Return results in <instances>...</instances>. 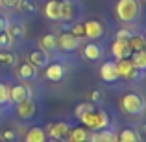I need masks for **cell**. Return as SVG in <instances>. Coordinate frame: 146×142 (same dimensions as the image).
<instances>
[{
  "mask_svg": "<svg viewBox=\"0 0 146 142\" xmlns=\"http://www.w3.org/2000/svg\"><path fill=\"white\" fill-rule=\"evenodd\" d=\"M109 127V116H107L106 111H98V125H96V131L100 129H107Z\"/></svg>",
  "mask_w": 146,
  "mask_h": 142,
  "instance_id": "28",
  "label": "cell"
},
{
  "mask_svg": "<svg viewBox=\"0 0 146 142\" xmlns=\"http://www.w3.org/2000/svg\"><path fill=\"white\" fill-rule=\"evenodd\" d=\"M17 139V131L15 129H6L2 131V142H13Z\"/></svg>",
  "mask_w": 146,
  "mask_h": 142,
  "instance_id": "31",
  "label": "cell"
},
{
  "mask_svg": "<svg viewBox=\"0 0 146 142\" xmlns=\"http://www.w3.org/2000/svg\"><path fill=\"white\" fill-rule=\"evenodd\" d=\"M65 74H67V68H65V65L61 63H52V65H46V70H44V76H46V79L50 81H61V79L65 78Z\"/></svg>",
  "mask_w": 146,
  "mask_h": 142,
  "instance_id": "10",
  "label": "cell"
},
{
  "mask_svg": "<svg viewBox=\"0 0 146 142\" xmlns=\"http://www.w3.org/2000/svg\"><path fill=\"white\" fill-rule=\"evenodd\" d=\"M41 50H44V52H50V50L57 48V37L54 35V33H46V35L41 37Z\"/></svg>",
  "mask_w": 146,
  "mask_h": 142,
  "instance_id": "24",
  "label": "cell"
},
{
  "mask_svg": "<svg viewBox=\"0 0 146 142\" xmlns=\"http://www.w3.org/2000/svg\"><path fill=\"white\" fill-rule=\"evenodd\" d=\"M129 37H131V30H128V28L120 30V32L117 33V39H118V41H128Z\"/></svg>",
  "mask_w": 146,
  "mask_h": 142,
  "instance_id": "35",
  "label": "cell"
},
{
  "mask_svg": "<svg viewBox=\"0 0 146 142\" xmlns=\"http://www.w3.org/2000/svg\"><path fill=\"white\" fill-rule=\"evenodd\" d=\"M104 26L100 20H94V18H89V20L83 22V33H85L87 39H100L104 35Z\"/></svg>",
  "mask_w": 146,
  "mask_h": 142,
  "instance_id": "6",
  "label": "cell"
},
{
  "mask_svg": "<svg viewBox=\"0 0 146 142\" xmlns=\"http://www.w3.org/2000/svg\"><path fill=\"white\" fill-rule=\"evenodd\" d=\"M11 44H13V39L9 37V33L7 32H0V50L9 48Z\"/></svg>",
  "mask_w": 146,
  "mask_h": 142,
  "instance_id": "29",
  "label": "cell"
},
{
  "mask_svg": "<svg viewBox=\"0 0 146 142\" xmlns=\"http://www.w3.org/2000/svg\"><path fill=\"white\" fill-rule=\"evenodd\" d=\"M19 2L21 0H0V6L6 7V9H15L19 6Z\"/></svg>",
  "mask_w": 146,
  "mask_h": 142,
  "instance_id": "34",
  "label": "cell"
},
{
  "mask_svg": "<svg viewBox=\"0 0 146 142\" xmlns=\"http://www.w3.org/2000/svg\"><path fill=\"white\" fill-rule=\"evenodd\" d=\"M131 65L135 67V70L144 72L146 70V50H137V52H131Z\"/></svg>",
  "mask_w": 146,
  "mask_h": 142,
  "instance_id": "19",
  "label": "cell"
},
{
  "mask_svg": "<svg viewBox=\"0 0 146 142\" xmlns=\"http://www.w3.org/2000/svg\"><path fill=\"white\" fill-rule=\"evenodd\" d=\"M117 142H141V139H139V135H137L135 129L126 127L117 135Z\"/></svg>",
  "mask_w": 146,
  "mask_h": 142,
  "instance_id": "22",
  "label": "cell"
},
{
  "mask_svg": "<svg viewBox=\"0 0 146 142\" xmlns=\"http://www.w3.org/2000/svg\"><path fill=\"white\" fill-rule=\"evenodd\" d=\"M6 28H7V20L4 17H0V32H6Z\"/></svg>",
  "mask_w": 146,
  "mask_h": 142,
  "instance_id": "37",
  "label": "cell"
},
{
  "mask_svg": "<svg viewBox=\"0 0 146 142\" xmlns=\"http://www.w3.org/2000/svg\"><path fill=\"white\" fill-rule=\"evenodd\" d=\"M46 142H56V140H46Z\"/></svg>",
  "mask_w": 146,
  "mask_h": 142,
  "instance_id": "39",
  "label": "cell"
},
{
  "mask_svg": "<svg viewBox=\"0 0 146 142\" xmlns=\"http://www.w3.org/2000/svg\"><path fill=\"white\" fill-rule=\"evenodd\" d=\"M59 15H61V20H70L74 17V6H72V2H68V0L61 2Z\"/></svg>",
  "mask_w": 146,
  "mask_h": 142,
  "instance_id": "27",
  "label": "cell"
},
{
  "mask_svg": "<svg viewBox=\"0 0 146 142\" xmlns=\"http://www.w3.org/2000/svg\"><path fill=\"white\" fill-rule=\"evenodd\" d=\"M35 103H33V100H22V102L17 103V116L21 118V120H30V118H33V114H35Z\"/></svg>",
  "mask_w": 146,
  "mask_h": 142,
  "instance_id": "8",
  "label": "cell"
},
{
  "mask_svg": "<svg viewBox=\"0 0 146 142\" xmlns=\"http://www.w3.org/2000/svg\"><path fill=\"white\" fill-rule=\"evenodd\" d=\"M48 131L52 140H59V139H67V133L70 131V124L68 122H57V124L48 125Z\"/></svg>",
  "mask_w": 146,
  "mask_h": 142,
  "instance_id": "11",
  "label": "cell"
},
{
  "mask_svg": "<svg viewBox=\"0 0 146 142\" xmlns=\"http://www.w3.org/2000/svg\"><path fill=\"white\" fill-rule=\"evenodd\" d=\"M102 100H104L102 90H93V92H91V102H93V103H100Z\"/></svg>",
  "mask_w": 146,
  "mask_h": 142,
  "instance_id": "36",
  "label": "cell"
},
{
  "mask_svg": "<svg viewBox=\"0 0 146 142\" xmlns=\"http://www.w3.org/2000/svg\"><path fill=\"white\" fill-rule=\"evenodd\" d=\"M128 44H129V48H131L133 52H137V50H144L146 41H144L143 35H139V33H131V37L128 39Z\"/></svg>",
  "mask_w": 146,
  "mask_h": 142,
  "instance_id": "25",
  "label": "cell"
},
{
  "mask_svg": "<svg viewBox=\"0 0 146 142\" xmlns=\"http://www.w3.org/2000/svg\"><path fill=\"white\" fill-rule=\"evenodd\" d=\"M67 140L68 142H87L89 140V133L85 127H74L67 133Z\"/></svg>",
  "mask_w": 146,
  "mask_h": 142,
  "instance_id": "20",
  "label": "cell"
},
{
  "mask_svg": "<svg viewBox=\"0 0 146 142\" xmlns=\"http://www.w3.org/2000/svg\"><path fill=\"white\" fill-rule=\"evenodd\" d=\"M9 102V96H7V85H4V83H0V105H4V103Z\"/></svg>",
  "mask_w": 146,
  "mask_h": 142,
  "instance_id": "33",
  "label": "cell"
},
{
  "mask_svg": "<svg viewBox=\"0 0 146 142\" xmlns=\"http://www.w3.org/2000/svg\"><path fill=\"white\" fill-rule=\"evenodd\" d=\"M6 32L9 33V37H11L13 41H15V39H22V37H24V26L19 24V22H7Z\"/></svg>",
  "mask_w": 146,
  "mask_h": 142,
  "instance_id": "23",
  "label": "cell"
},
{
  "mask_svg": "<svg viewBox=\"0 0 146 142\" xmlns=\"http://www.w3.org/2000/svg\"><path fill=\"white\" fill-rule=\"evenodd\" d=\"M28 63H32L35 68H43L48 65V55L44 50H33L28 57Z\"/></svg>",
  "mask_w": 146,
  "mask_h": 142,
  "instance_id": "13",
  "label": "cell"
},
{
  "mask_svg": "<svg viewBox=\"0 0 146 142\" xmlns=\"http://www.w3.org/2000/svg\"><path fill=\"white\" fill-rule=\"evenodd\" d=\"M59 9H61V2H57V0H48L46 6H44V15H46V18H50V20H61Z\"/></svg>",
  "mask_w": 146,
  "mask_h": 142,
  "instance_id": "15",
  "label": "cell"
},
{
  "mask_svg": "<svg viewBox=\"0 0 146 142\" xmlns=\"http://www.w3.org/2000/svg\"><path fill=\"white\" fill-rule=\"evenodd\" d=\"M115 13L117 18L122 22H133L137 20L141 13V6L137 0H118L117 6H115Z\"/></svg>",
  "mask_w": 146,
  "mask_h": 142,
  "instance_id": "1",
  "label": "cell"
},
{
  "mask_svg": "<svg viewBox=\"0 0 146 142\" xmlns=\"http://www.w3.org/2000/svg\"><path fill=\"white\" fill-rule=\"evenodd\" d=\"M80 120H82V124L85 125V129H93V131H96V125H98V111H87V113H83L82 116H80Z\"/></svg>",
  "mask_w": 146,
  "mask_h": 142,
  "instance_id": "18",
  "label": "cell"
},
{
  "mask_svg": "<svg viewBox=\"0 0 146 142\" xmlns=\"http://www.w3.org/2000/svg\"><path fill=\"white\" fill-rule=\"evenodd\" d=\"M131 52H133V50L129 48L128 41H118V39H115L113 44H111V53H113V57L117 61L118 59H129Z\"/></svg>",
  "mask_w": 146,
  "mask_h": 142,
  "instance_id": "7",
  "label": "cell"
},
{
  "mask_svg": "<svg viewBox=\"0 0 146 142\" xmlns=\"http://www.w3.org/2000/svg\"><path fill=\"white\" fill-rule=\"evenodd\" d=\"M89 142H117V135L109 129H100V131L89 135Z\"/></svg>",
  "mask_w": 146,
  "mask_h": 142,
  "instance_id": "16",
  "label": "cell"
},
{
  "mask_svg": "<svg viewBox=\"0 0 146 142\" xmlns=\"http://www.w3.org/2000/svg\"><path fill=\"white\" fill-rule=\"evenodd\" d=\"M17 7L21 9V13H24V15L37 13V4H35V0H21Z\"/></svg>",
  "mask_w": 146,
  "mask_h": 142,
  "instance_id": "26",
  "label": "cell"
},
{
  "mask_svg": "<svg viewBox=\"0 0 146 142\" xmlns=\"http://www.w3.org/2000/svg\"><path fill=\"white\" fill-rule=\"evenodd\" d=\"M17 76L22 79V81H33V79L37 78V68L33 67L32 63L24 61V63H21V65H19Z\"/></svg>",
  "mask_w": 146,
  "mask_h": 142,
  "instance_id": "12",
  "label": "cell"
},
{
  "mask_svg": "<svg viewBox=\"0 0 146 142\" xmlns=\"http://www.w3.org/2000/svg\"><path fill=\"white\" fill-rule=\"evenodd\" d=\"M102 55H104V48L100 44H85V48H83V57L89 61H98L102 59Z\"/></svg>",
  "mask_w": 146,
  "mask_h": 142,
  "instance_id": "17",
  "label": "cell"
},
{
  "mask_svg": "<svg viewBox=\"0 0 146 142\" xmlns=\"http://www.w3.org/2000/svg\"><path fill=\"white\" fill-rule=\"evenodd\" d=\"M120 109L129 116H141L144 113V100L137 92H126L120 98Z\"/></svg>",
  "mask_w": 146,
  "mask_h": 142,
  "instance_id": "2",
  "label": "cell"
},
{
  "mask_svg": "<svg viewBox=\"0 0 146 142\" xmlns=\"http://www.w3.org/2000/svg\"><path fill=\"white\" fill-rule=\"evenodd\" d=\"M70 33L76 37V39L82 41L83 37H85V33H83V24H74V26H70Z\"/></svg>",
  "mask_w": 146,
  "mask_h": 142,
  "instance_id": "30",
  "label": "cell"
},
{
  "mask_svg": "<svg viewBox=\"0 0 146 142\" xmlns=\"http://www.w3.org/2000/svg\"><path fill=\"white\" fill-rule=\"evenodd\" d=\"M17 61H19V57L13 50H9V48L0 50V65H4V67H15Z\"/></svg>",
  "mask_w": 146,
  "mask_h": 142,
  "instance_id": "21",
  "label": "cell"
},
{
  "mask_svg": "<svg viewBox=\"0 0 146 142\" xmlns=\"http://www.w3.org/2000/svg\"><path fill=\"white\" fill-rule=\"evenodd\" d=\"M94 109V103H82V105L76 107V116H82L83 113H87V111H93Z\"/></svg>",
  "mask_w": 146,
  "mask_h": 142,
  "instance_id": "32",
  "label": "cell"
},
{
  "mask_svg": "<svg viewBox=\"0 0 146 142\" xmlns=\"http://www.w3.org/2000/svg\"><path fill=\"white\" fill-rule=\"evenodd\" d=\"M7 96H9L11 103H19V102H22V100L32 98V90L26 85H13V87H7Z\"/></svg>",
  "mask_w": 146,
  "mask_h": 142,
  "instance_id": "5",
  "label": "cell"
},
{
  "mask_svg": "<svg viewBox=\"0 0 146 142\" xmlns=\"http://www.w3.org/2000/svg\"><path fill=\"white\" fill-rule=\"evenodd\" d=\"M100 78L106 83H113L118 79V72H117V63L115 61H106L100 67Z\"/></svg>",
  "mask_w": 146,
  "mask_h": 142,
  "instance_id": "9",
  "label": "cell"
},
{
  "mask_svg": "<svg viewBox=\"0 0 146 142\" xmlns=\"http://www.w3.org/2000/svg\"><path fill=\"white\" fill-rule=\"evenodd\" d=\"M57 2H65V0H57Z\"/></svg>",
  "mask_w": 146,
  "mask_h": 142,
  "instance_id": "40",
  "label": "cell"
},
{
  "mask_svg": "<svg viewBox=\"0 0 146 142\" xmlns=\"http://www.w3.org/2000/svg\"><path fill=\"white\" fill-rule=\"evenodd\" d=\"M117 63V72H118V78H124V79H137L139 76H143V72L135 70V67L131 65L129 59H118L115 61Z\"/></svg>",
  "mask_w": 146,
  "mask_h": 142,
  "instance_id": "3",
  "label": "cell"
},
{
  "mask_svg": "<svg viewBox=\"0 0 146 142\" xmlns=\"http://www.w3.org/2000/svg\"><path fill=\"white\" fill-rule=\"evenodd\" d=\"M56 142H68L67 139H59V140H56Z\"/></svg>",
  "mask_w": 146,
  "mask_h": 142,
  "instance_id": "38",
  "label": "cell"
},
{
  "mask_svg": "<svg viewBox=\"0 0 146 142\" xmlns=\"http://www.w3.org/2000/svg\"><path fill=\"white\" fill-rule=\"evenodd\" d=\"M24 142H46V131L43 127H39V125H33V127L28 129Z\"/></svg>",
  "mask_w": 146,
  "mask_h": 142,
  "instance_id": "14",
  "label": "cell"
},
{
  "mask_svg": "<svg viewBox=\"0 0 146 142\" xmlns=\"http://www.w3.org/2000/svg\"><path fill=\"white\" fill-rule=\"evenodd\" d=\"M80 43H82V41L76 39L70 32H63L59 37H57V46L63 50V52H74V50H78Z\"/></svg>",
  "mask_w": 146,
  "mask_h": 142,
  "instance_id": "4",
  "label": "cell"
}]
</instances>
